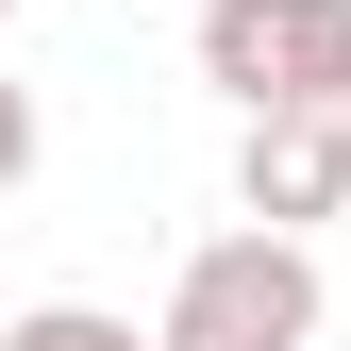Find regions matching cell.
I'll return each instance as SVG.
<instances>
[{
	"label": "cell",
	"mask_w": 351,
	"mask_h": 351,
	"mask_svg": "<svg viewBox=\"0 0 351 351\" xmlns=\"http://www.w3.org/2000/svg\"><path fill=\"white\" fill-rule=\"evenodd\" d=\"M201 84L234 117H351V0H201Z\"/></svg>",
	"instance_id": "6da1fadb"
},
{
	"label": "cell",
	"mask_w": 351,
	"mask_h": 351,
	"mask_svg": "<svg viewBox=\"0 0 351 351\" xmlns=\"http://www.w3.org/2000/svg\"><path fill=\"white\" fill-rule=\"evenodd\" d=\"M151 351H318V251H301V234H217V251H184Z\"/></svg>",
	"instance_id": "7a4b0ae2"
},
{
	"label": "cell",
	"mask_w": 351,
	"mask_h": 351,
	"mask_svg": "<svg viewBox=\"0 0 351 351\" xmlns=\"http://www.w3.org/2000/svg\"><path fill=\"white\" fill-rule=\"evenodd\" d=\"M234 201H251V234L351 217V117H251L234 134Z\"/></svg>",
	"instance_id": "3957f363"
},
{
	"label": "cell",
	"mask_w": 351,
	"mask_h": 351,
	"mask_svg": "<svg viewBox=\"0 0 351 351\" xmlns=\"http://www.w3.org/2000/svg\"><path fill=\"white\" fill-rule=\"evenodd\" d=\"M0 351H151V335L101 318V301H34V318H0Z\"/></svg>",
	"instance_id": "277c9868"
},
{
	"label": "cell",
	"mask_w": 351,
	"mask_h": 351,
	"mask_svg": "<svg viewBox=\"0 0 351 351\" xmlns=\"http://www.w3.org/2000/svg\"><path fill=\"white\" fill-rule=\"evenodd\" d=\"M17 184H34V101L0 84V201H17Z\"/></svg>",
	"instance_id": "5b68a950"
},
{
	"label": "cell",
	"mask_w": 351,
	"mask_h": 351,
	"mask_svg": "<svg viewBox=\"0 0 351 351\" xmlns=\"http://www.w3.org/2000/svg\"><path fill=\"white\" fill-rule=\"evenodd\" d=\"M0 17H17V0H0Z\"/></svg>",
	"instance_id": "8992f818"
}]
</instances>
